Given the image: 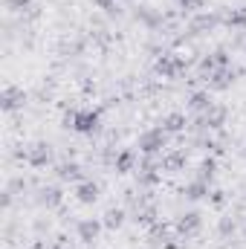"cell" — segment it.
<instances>
[{"label":"cell","mask_w":246,"mask_h":249,"mask_svg":"<svg viewBox=\"0 0 246 249\" xmlns=\"http://www.w3.org/2000/svg\"><path fill=\"white\" fill-rule=\"evenodd\" d=\"M244 238H246V232H244Z\"/></svg>","instance_id":"obj_28"},{"label":"cell","mask_w":246,"mask_h":249,"mask_svg":"<svg viewBox=\"0 0 246 249\" xmlns=\"http://www.w3.org/2000/svg\"><path fill=\"white\" fill-rule=\"evenodd\" d=\"M211 203L214 206H223V191H211Z\"/></svg>","instance_id":"obj_26"},{"label":"cell","mask_w":246,"mask_h":249,"mask_svg":"<svg viewBox=\"0 0 246 249\" xmlns=\"http://www.w3.org/2000/svg\"><path fill=\"white\" fill-rule=\"evenodd\" d=\"M102 9H105V15H110V18H116L119 15V6H116V0H96Z\"/></svg>","instance_id":"obj_24"},{"label":"cell","mask_w":246,"mask_h":249,"mask_svg":"<svg viewBox=\"0 0 246 249\" xmlns=\"http://www.w3.org/2000/svg\"><path fill=\"white\" fill-rule=\"evenodd\" d=\"M102 220H96V217H81L78 223H75V235H78V241L81 244H96L99 241V232H102Z\"/></svg>","instance_id":"obj_7"},{"label":"cell","mask_w":246,"mask_h":249,"mask_svg":"<svg viewBox=\"0 0 246 249\" xmlns=\"http://www.w3.org/2000/svg\"><path fill=\"white\" fill-rule=\"evenodd\" d=\"M235 229H238V223H235V217H220V223H217V232H220L223 238H229V235H235Z\"/></svg>","instance_id":"obj_23"},{"label":"cell","mask_w":246,"mask_h":249,"mask_svg":"<svg viewBox=\"0 0 246 249\" xmlns=\"http://www.w3.org/2000/svg\"><path fill=\"white\" fill-rule=\"evenodd\" d=\"M23 160H26L32 168H47V165L53 162V148H50L47 142H35V145H29V148L23 151Z\"/></svg>","instance_id":"obj_4"},{"label":"cell","mask_w":246,"mask_h":249,"mask_svg":"<svg viewBox=\"0 0 246 249\" xmlns=\"http://www.w3.org/2000/svg\"><path fill=\"white\" fill-rule=\"evenodd\" d=\"M133 18H136L139 23H145L148 29H159V26L165 23V15L157 12V9H151V6H133Z\"/></svg>","instance_id":"obj_9"},{"label":"cell","mask_w":246,"mask_h":249,"mask_svg":"<svg viewBox=\"0 0 246 249\" xmlns=\"http://www.w3.org/2000/svg\"><path fill=\"white\" fill-rule=\"evenodd\" d=\"M75 200L84 203V206H93V203L99 200V183H93V180L78 183V186H75Z\"/></svg>","instance_id":"obj_14"},{"label":"cell","mask_w":246,"mask_h":249,"mask_svg":"<svg viewBox=\"0 0 246 249\" xmlns=\"http://www.w3.org/2000/svg\"><path fill=\"white\" fill-rule=\"evenodd\" d=\"M185 67H188V61L185 58H180V55H162L159 61H157V72L162 75V78H180L185 72Z\"/></svg>","instance_id":"obj_5"},{"label":"cell","mask_w":246,"mask_h":249,"mask_svg":"<svg viewBox=\"0 0 246 249\" xmlns=\"http://www.w3.org/2000/svg\"><path fill=\"white\" fill-rule=\"evenodd\" d=\"M211 105H214V102H211L209 90H197V93L188 96V110H194V113H206Z\"/></svg>","instance_id":"obj_17"},{"label":"cell","mask_w":246,"mask_h":249,"mask_svg":"<svg viewBox=\"0 0 246 249\" xmlns=\"http://www.w3.org/2000/svg\"><path fill=\"white\" fill-rule=\"evenodd\" d=\"M183 197H185V200H191V203H197V200L209 197V183H203V180H191V183L183 188Z\"/></svg>","instance_id":"obj_18"},{"label":"cell","mask_w":246,"mask_h":249,"mask_svg":"<svg viewBox=\"0 0 246 249\" xmlns=\"http://www.w3.org/2000/svg\"><path fill=\"white\" fill-rule=\"evenodd\" d=\"M180 6H183V12H200L206 6V0H180Z\"/></svg>","instance_id":"obj_25"},{"label":"cell","mask_w":246,"mask_h":249,"mask_svg":"<svg viewBox=\"0 0 246 249\" xmlns=\"http://www.w3.org/2000/svg\"><path fill=\"white\" fill-rule=\"evenodd\" d=\"M226 67H232L229 53H226V50H214L211 55H206V58L200 61V75H203V78H209L211 72H217V70H226Z\"/></svg>","instance_id":"obj_6"},{"label":"cell","mask_w":246,"mask_h":249,"mask_svg":"<svg viewBox=\"0 0 246 249\" xmlns=\"http://www.w3.org/2000/svg\"><path fill=\"white\" fill-rule=\"evenodd\" d=\"M185 162H188V154H185V151H168V154L159 160L162 171H168V174H177V171H183Z\"/></svg>","instance_id":"obj_12"},{"label":"cell","mask_w":246,"mask_h":249,"mask_svg":"<svg viewBox=\"0 0 246 249\" xmlns=\"http://www.w3.org/2000/svg\"><path fill=\"white\" fill-rule=\"evenodd\" d=\"M38 203L44 206V209H58L64 203V191L58 186H47L38 191Z\"/></svg>","instance_id":"obj_15"},{"label":"cell","mask_w":246,"mask_h":249,"mask_svg":"<svg viewBox=\"0 0 246 249\" xmlns=\"http://www.w3.org/2000/svg\"><path fill=\"white\" fill-rule=\"evenodd\" d=\"M75 133H84V136H93L102 130V113L99 110H78L75 113V122H72Z\"/></svg>","instance_id":"obj_3"},{"label":"cell","mask_w":246,"mask_h":249,"mask_svg":"<svg viewBox=\"0 0 246 249\" xmlns=\"http://www.w3.org/2000/svg\"><path fill=\"white\" fill-rule=\"evenodd\" d=\"M214 174H217V160H214V157H206V160L200 162V168H197V180L211 183V180H214Z\"/></svg>","instance_id":"obj_20"},{"label":"cell","mask_w":246,"mask_h":249,"mask_svg":"<svg viewBox=\"0 0 246 249\" xmlns=\"http://www.w3.org/2000/svg\"><path fill=\"white\" fill-rule=\"evenodd\" d=\"M244 157H246V148H244Z\"/></svg>","instance_id":"obj_27"},{"label":"cell","mask_w":246,"mask_h":249,"mask_svg":"<svg viewBox=\"0 0 246 249\" xmlns=\"http://www.w3.org/2000/svg\"><path fill=\"white\" fill-rule=\"evenodd\" d=\"M241 75V70L238 67H226V70H217V72H211L206 81H209V87L211 90H229L232 84H235V78Z\"/></svg>","instance_id":"obj_8"},{"label":"cell","mask_w":246,"mask_h":249,"mask_svg":"<svg viewBox=\"0 0 246 249\" xmlns=\"http://www.w3.org/2000/svg\"><path fill=\"white\" fill-rule=\"evenodd\" d=\"M55 174H58V180H64V183H84L87 180L84 177V168L78 162H61Z\"/></svg>","instance_id":"obj_13"},{"label":"cell","mask_w":246,"mask_h":249,"mask_svg":"<svg viewBox=\"0 0 246 249\" xmlns=\"http://www.w3.org/2000/svg\"><path fill=\"white\" fill-rule=\"evenodd\" d=\"M226 20L223 12H197L188 23V35H206V32H214L220 23Z\"/></svg>","instance_id":"obj_2"},{"label":"cell","mask_w":246,"mask_h":249,"mask_svg":"<svg viewBox=\"0 0 246 249\" xmlns=\"http://www.w3.org/2000/svg\"><path fill=\"white\" fill-rule=\"evenodd\" d=\"M23 102H26V93H23V90H18V87H6V90H3V96H0V107H3L6 113H12V110L23 107Z\"/></svg>","instance_id":"obj_11"},{"label":"cell","mask_w":246,"mask_h":249,"mask_svg":"<svg viewBox=\"0 0 246 249\" xmlns=\"http://www.w3.org/2000/svg\"><path fill=\"white\" fill-rule=\"evenodd\" d=\"M136 148L142 157H157V154H162V148H168V133L162 127H148L145 133H139Z\"/></svg>","instance_id":"obj_1"},{"label":"cell","mask_w":246,"mask_h":249,"mask_svg":"<svg viewBox=\"0 0 246 249\" xmlns=\"http://www.w3.org/2000/svg\"><path fill=\"white\" fill-rule=\"evenodd\" d=\"M229 29H241V32H246V6H241V9H232L229 15H226V20H223Z\"/></svg>","instance_id":"obj_21"},{"label":"cell","mask_w":246,"mask_h":249,"mask_svg":"<svg viewBox=\"0 0 246 249\" xmlns=\"http://www.w3.org/2000/svg\"><path fill=\"white\" fill-rule=\"evenodd\" d=\"M200 226H203V214L200 212H185L183 217L177 220V235L180 238H191V235L200 232Z\"/></svg>","instance_id":"obj_10"},{"label":"cell","mask_w":246,"mask_h":249,"mask_svg":"<svg viewBox=\"0 0 246 249\" xmlns=\"http://www.w3.org/2000/svg\"><path fill=\"white\" fill-rule=\"evenodd\" d=\"M107 229H119L124 223V209H107V214H105V220H102Z\"/></svg>","instance_id":"obj_22"},{"label":"cell","mask_w":246,"mask_h":249,"mask_svg":"<svg viewBox=\"0 0 246 249\" xmlns=\"http://www.w3.org/2000/svg\"><path fill=\"white\" fill-rule=\"evenodd\" d=\"M159 127L171 136V133H183L185 127H188V119H185V113H168V116H162V122Z\"/></svg>","instance_id":"obj_16"},{"label":"cell","mask_w":246,"mask_h":249,"mask_svg":"<svg viewBox=\"0 0 246 249\" xmlns=\"http://www.w3.org/2000/svg\"><path fill=\"white\" fill-rule=\"evenodd\" d=\"M133 165H136V151H119L116 154V162H113V168H116V174H127V171H133Z\"/></svg>","instance_id":"obj_19"}]
</instances>
